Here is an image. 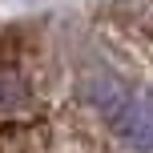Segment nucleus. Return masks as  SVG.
Instances as JSON below:
<instances>
[{
	"label": "nucleus",
	"instance_id": "1",
	"mask_svg": "<svg viewBox=\"0 0 153 153\" xmlns=\"http://www.w3.org/2000/svg\"><path fill=\"white\" fill-rule=\"evenodd\" d=\"M20 65V105L0 117V153H153L113 0L0 24Z\"/></svg>",
	"mask_w": 153,
	"mask_h": 153
}]
</instances>
